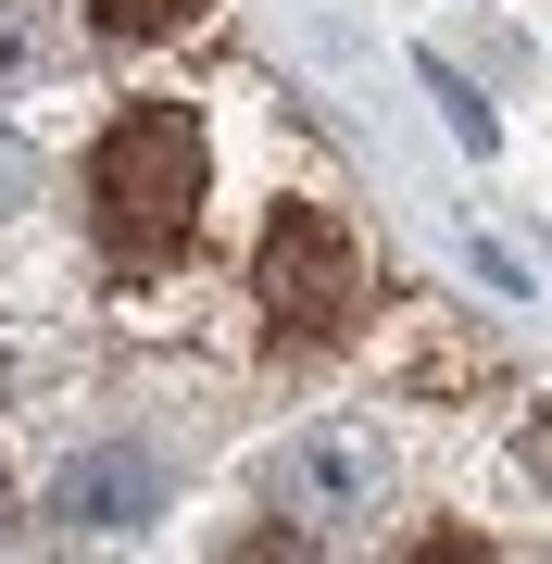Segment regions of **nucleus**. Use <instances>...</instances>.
Returning a JSON list of instances; mask_svg holds the SVG:
<instances>
[{
	"label": "nucleus",
	"mask_w": 552,
	"mask_h": 564,
	"mask_svg": "<svg viewBox=\"0 0 552 564\" xmlns=\"http://www.w3.org/2000/svg\"><path fill=\"white\" fill-rule=\"evenodd\" d=\"M202 176H214L202 113H176V101L113 113V139L88 151V214H101V251H126V263L188 251V226H202Z\"/></svg>",
	"instance_id": "1"
},
{
	"label": "nucleus",
	"mask_w": 552,
	"mask_h": 564,
	"mask_svg": "<svg viewBox=\"0 0 552 564\" xmlns=\"http://www.w3.org/2000/svg\"><path fill=\"white\" fill-rule=\"evenodd\" d=\"M251 302L277 314V339H339V326L365 314V239H351L339 214L289 202L264 226V251H251Z\"/></svg>",
	"instance_id": "2"
},
{
	"label": "nucleus",
	"mask_w": 552,
	"mask_h": 564,
	"mask_svg": "<svg viewBox=\"0 0 552 564\" xmlns=\"http://www.w3.org/2000/svg\"><path fill=\"white\" fill-rule=\"evenodd\" d=\"M251 489H264V514L327 540V527H365L389 502V452L365 440V426H302V440H277L264 464H251Z\"/></svg>",
	"instance_id": "3"
},
{
	"label": "nucleus",
	"mask_w": 552,
	"mask_h": 564,
	"mask_svg": "<svg viewBox=\"0 0 552 564\" xmlns=\"http://www.w3.org/2000/svg\"><path fill=\"white\" fill-rule=\"evenodd\" d=\"M51 514L88 527V540H126V527L164 514V464H151V452H76L51 477Z\"/></svg>",
	"instance_id": "4"
},
{
	"label": "nucleus",
	"mask_w": 552,
	"mask_h": 564,
	"mask_svg": "<svg viewBox=\"0 0 552 564\" xmlns=\"http://www.w3.org/2000/svg\"><path fill=\"white\" fill-rule=\"evenodd\" d=\"M88 25L101 39H176V25H202V0H88Z\"/></svg>",
	"instance_id": "5"
},
{
	"label": "nucleus",
	"mask_w": 552,
	"mask_h": 564,
	"mask_svg": "<svg viewBox=\"0 0 552 564\" xmlns=\"http://www.w3.org/2000/svg\"><path fill=\"white\" fill-rule=\"evenodd\" d=\"M414 76H427V101L452 113V139H465V151H490V139H502V126H490V101H477V88H465V76H452V63H440V51H427V63H414Z\"/></svg>",
	"instance_id": "6"
},
{
	"label": "nucleus",
	"mask_w": 552,
	"mask_h": 564,
	"mask_svg": "<svg viewBox=\"0 0 552 564\" xmlns=\"http://www.w3.org/2000/svg\"><path fill=\"white\" fill-rule=\"evenodd\" d=\"M13 202H25V151L0 139V214H13Z\"/></svg>",
	"instance_id": "7"
},
{
	"label": "nucleus",
	"mask_w": 552,
	"mask_h": 564,
	"mask_svg": "<svg viewBox=\"0 0 552 564\" xmlns=\"http://www.w3.org/2000/svg\"><path fill=\"white\" fill-rule=\"evenodd\" d=\"M528 464H540V489H552V426H540V440H528Z\"/></svg>",
	"instance_id": "8"
},
{
	"label": "nucleus",
	"mask_w": 552,
	"mask_h": 564,
	"mask_svg": "<svg viewBox=\"0 0 552 564\" xmlns=\"http://www.w3.org/2000/svg\"><path fill=\"white\" fill-rule=\"evenodd\" d=\"M0 377H13V364H0Z\"/></svg>",
	"instance_id": "9"
}]
</instances>
